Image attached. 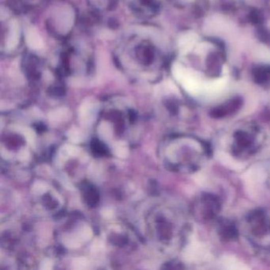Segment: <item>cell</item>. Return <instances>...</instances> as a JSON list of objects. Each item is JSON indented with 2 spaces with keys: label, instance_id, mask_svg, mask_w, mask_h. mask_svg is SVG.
Instances as JSON below:
<instances>
[{
  "label": "cell",
  "instance_id": "7a4b0ae2",
  "mask_svg": "<svg viewBox=\"0 0 270 270\" xmlns=\"http://www.w3.org/2000/svg\"><path fill=\"white\" fill-rule=\"evenodd\" d=\"M220 235L221 238H224L226 241L235 239L238 236V231L235 226L232 225L231 223H225L223 224L220 231Z\"/></svg>",
  "mask_w": 270,
  "mask_h": 270
},
{
  "label": "cell",
  "instance_id": "277c9868",
  "mask_svg": "<svg viewBox=\"0 0 270 270\" xmlns=\"http://www.w3.org/2000/svg\"><path fill=\"white\" fill-rule=\"evenodd\" d=\"M28 33L27 40H28L29 45L33 48H41L42 46V41L39 38V35L37 34V31L34 29H31Z\"/></svg>",
  "mask_w": 270,
  "mask_h": 270
},
{
  "label": "cell",
  "instance_id": "6da1fadb",
  "mask_svg": "<svg viewBox=\"0 0 270 270\" xmlns=\"http://www.w3.org/2000/svg\"><path fill=\"white\" fill-rule=\"evenodd\" d=\"M240 102L238 100L233 101L232 102L226 105V106L218 107V108L214 109L213 111H211V116L212 118H224L228 114L236 111L237 110H238Z\"/></svg>",
  "mask_w": 270,
  "mask_h": 270
},
{
  "label": "cell",
  "instance_id": "3957f363",
  "mask_svg": "<svg viewBox=\"0 0 270 270\" xmlns=\"http://www.w3.org/2000/svg\"><path fill=\"white\" fill-rule=\"evenodd\" d=\"M235 140H236L238 148L246 149V148H249L250 146H251V137L247 132L238 131L235 133Z\"/></svg>",
  "mask_w": 270,
  "mask_h": 270
}]
</instances>
